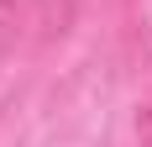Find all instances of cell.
<instances>
[{
  "instance_id": "obj_1",
  "label": "cell",
  "mask_w": 152,
  "mask_h": 147,
  "mask_svg": "<svg viewBox=\"0 0 152 147\" xmlns=\"http://www.w3.org/2000/svg\"><path fill=\"white\" fill-rule=\"evenodd\" d=\"M31 11H37V0H0V63L11 58V53H16V42L26 37Z\"/></svg>"
},
{
  "instance_id": "obj_2",
  "label": "cell",
  "mask_w": 152,
  "mask_h": 147,
  "mask_svg": "<svg viewBox=\"0 0 152 147\" xmlns=\"http://www.w3.org/2000/svg\"><path fill=\"white\" fill-rule=\"evenodd\" d=\"M137 142H142V147H152V95L137 105Z\"/></svg>"
}]
</instances>
